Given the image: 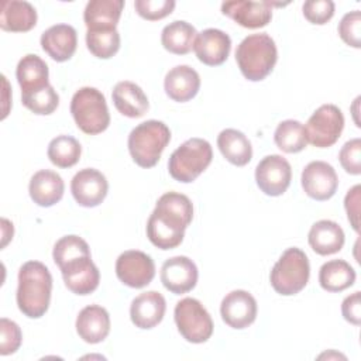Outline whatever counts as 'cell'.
Returning <instances> with one entry per match:
<instances>
[{
	"label": "cell",
	"instance_id": "cell-1",
	"mask_svg": "<svg viewBox=\"0 0 361 361\" xmlns=\"http://www.w3.org/2000/svg\"><path fill=\"white\" fill-rule=\"evenodd\" d=\"M193 219V204L186 195L164 193L147 221V237L159 250L176 248Z\"/></svg>",
	"mask_w": 361,
	"mask_h": 361
},
{
	"label": "cell",
	"instance_id": "cell-2",
	"mask_svg": "<svg viewBox=\"0 0 361 361\" xmlns=\"http://www.w3.org/2000/svg\"><path fill=\"white\" fill-rule=\"evenodd\" d=\"M52 276L49 269L39 261H27L18 271L17 306L30 319L42 317L51 302Z\"/></svg>",
	"mask_w": 361,
	"mask_h": 361
},
{
	"label": "cell",
	"instance_id": "cell-3",
	"mask_svg": "<svg viewBox=\"0 0 361 361\" xmlns=\"http://www.w3.org/2000/svg\"><path fill=\"white\" fill-rule=\"evenodd\" d=\"M278 61L275 41L267 34H251L245 37L235 49V62L243 76L251 82L265 79Z\"/></svg>",
	"mask_w": 361,
	"mask_h": 361
},
{
	"label": "cell",
	"instance_id": "cell-4",
	"mask_svg": "<svg viewBox=\"0 0 361 361\" xmlns=\"http://www.w3.org/2000/svg\"><path fill=\"white\" fill-rule=\"evenodd\" d=\"M169 141L171 131L165 123L147 120L131 130L128 135V151L138 166L152 168L158 164Z\"/></svg>",
	"mask_w": 361,
	"mask_h": 361
},
{
	"label": "cell",
	"instance_id": "cell-5",
	"mask_svg": "<svg viewBox=\"0 0 361 361\" xmlns=\"http://www.w3.org/2000/svg\"><path fill=\"white\" fill-rule=\"evenodd\" d=\"M71 113L78 128L89 135L103 133L110 124L106 97L96 87L85 86L76 90L71 100Z\"/></svg>",
	"mask_w": 361,
	"mask_h": 361
},
{
	"label": "cell",
	"instance_id": "cell-6",
	"mask_svg": "<svg viewBox=\"0 0 361 361\" xmlns=\"http://www.w3.org/2000/svg\"><path fill=\"white\" fill-rule=\"evenodd\" d=\"M213 158V149L209 141L203 138H189L180 144L169 157V175L182 183L193 182L207 169Z\"/></svg>",
	"mask_w": 361,
	"mask_h": 361
},
{
	"label": "cell",
	"instance_id": "cell-7",
	"mask_svg": "<svg viewBox=\"0 0 361 361\" xmlns=\"http://www.w3.org/2000/svg\"><path fill=\"white\" fill-rule=\"evenodd\" d=\"M310 265L307 255L296 247H290L275 262L269 281L274 290L282 296L299 293L309 282Z\"/></svg>",
	"mask_w": 361,
	"mask_h": 361
},
{
	"label": "cell",
	"instance_id": "cell-8",
	"mask_svg": "<svg viewBox=\"0 0 361 361\" xmlns=\"http://www.w3.org/2000/svg\"><path fill=\"white\" fill-rule=\"evenodd\" d=\"M175 323L180 336L193 344L206 343L213 334V320L206 307L195 298L179 300L173 310Z\"/></svg>",
	"mask_w": 361,
	"mask_h": 361
},
{
	"label": "cell",
	"instance_id": "cell-9",
	"mask_svg": "<svg viewBox=\"0 0 361 361\" xmlns=\"http://www.w3.org/2000/svg\"><path fill=\"white\" fill-rule=\"evenodd\" d=\"M303 127L307 142L317 148H329L337 142L343 133L344 116L337 106L322 104Z\"/></svg>",
	"mask_w": 361,
	"mask_h": 361
},
{
	"label": "cell",
	"instance_id": "cell-10",
	"mask_svg": "<svg viewBox=\"0 0 361 361\" xmlns=\"http://www.w3.org/2000/svg\"><path fill=\"white\" fill-rule=\"evenodd\" d=\"M290 164L278 154L264 157L255 168V182L268 196H281L290 185Z\"/></svg>",
	"mask_w": 361,
	"mask_h": 361
},
{
	"label": "cell",
	"instance_id": "cell-11",
	"mask_svg": "<svg viewBox=\"0 0 361 361\" xmlns=\"http://www.w3.org/2000/svg\"><path fill=\"white\" fill-rule=\"evenodd\" d=\"M116 275L124 285L140 289L149 285L154 279L155 264L148 254L138 250H128L118 255Z\"/></svg>",
	"mask_w": 361,
	"mask_h": 361
},
{
	"label": "cell",
	"instance_id": "cell-12",
	"mask_svg": "<svg viewBox=\"0 0 361 361\" xmlns=\"http://www.w3.org/2000/svg\"><path fill=\"white\" fill-rule=\"evenodd\" d=\"M65 286L75 295H90L100 282L99 268L92 261V255L76 257L59 267Z\"/></svg>",
	"mask_w": 361,
	"mask_h": 361
},
{
	"label": "cell",
	"instance_id": "cell-13",
	"mask_svg": "<svg viewBox=\"0 0 361 361\" xmlns=\"http://www.w3.org/2000/svg\"><path fill=\"white\" fill-rule=\"evenodd\" d=\"M300 182L305 193L319 202L333 197L338 186V178L334 168L324 161L309 162L302 171Z\"/></svg>",
	"mask_w": 361,
	"mask_h": 361
},
{
	"label": "cell",
	"instance_id": "cell-14",
	"mask_svg": "<svg viewBox=\"0 0 361 361\" xmlns=\"http://www.w3.org/2000/svg\"><path fill=\"white\" fill-rule=\"evenodd\" d=\"M71 192L79 206L96 207L106 199L109 182L100 171L85 168L76 172L72 178Z\"/></svg>",
	"mask_w": 361,
	"mask_h": 361
},
{
	"label": "cell",
	"instance_id": "cell-15",
	"mask_svg": "<svg viewBox=\"0 0 361 361\" xmlns=\"http://www.w3.org/2000/svg\"><path fill=\"white\" fill-rule=\"evenodd\" d=\"M255 298L243 289L231 290L227 293L220 305V314L223 322L235 330L245 329L255 322L257 317Z\"/></svg>",
	"mask_w": 361,
	"mask_h": 361
},
{
	"label": "cell",
	"instance_id": "cell-16",
	"mask_svg": "<svg viewBox=\"0 0 361 361\" xmlns=\"http://www.w3.org/2000/svg\"><path fill=\"white\" fill-rule=\"evenodd\" d=\"M197 276L196 264L185 255L168 258L161 267V282L165 289L175 295L192 290L197 283Z\"/></svg>",
	"mask_w": 361,
	"mask_h": 361
},
{
	"label": "cell",
	"instance_id": "cell-17",
	"mask_svg": "<svg viewBox=\"0 0 361 361\" xmlns=\"http://www.w3.org/2000/svg\"><path fill=\"white\" fill-rule=\"evenodd\" d=\"M281 6L274 4L271 1H224L221 4V13L231 20H234L238 25L244 28H261L265 27L272 18V7Z\"/></svg>",
	"mask_w": 361,
	"mask_h": 361
},
{
	"label": "cell",
	"instance_id": "cell-18",
	"mask_svg": "<svg viewBox=\"0 0 361 361\" xmlns=\"http://www.w3.org/2000/svg\"><path fill=\"white\" fill-rule=\"evenodd\" d=\"M231 49L230 37L217 28H206L199 32L193 42L197 59L207 66H219L228 58Z\"/></svg>",
	"mask_w": 361,
	"mask_h": 361
},
{
	"label": "cell",
	"instance_id": "cell-19",
	"mask_svg": "<svg viewBox=\"0 0 361 361\" xmlns=\"http://www.w3.org/2000/svg\"><path fill=\"white\" fill-rule=\"evenodd\" d=\"M165 310V298L157 290H148L133 299L130 319L135 327L149 330L162 322Z\"/></svg>",
	"mask_w": 361,
	"mask_h": 361
},
{
	"label": "cell",
	"instance_id": "cell-20",
	"mask_svg": "<svg viewBox=\"0 0 361 361\" xmlns=\"http://www.w3.org/2000/svg\"><path fill=\"white\" fill-rule=\"evenodd\" d=\"M42 49L56 62L71 59L78 47L76 30L69 24H56L41 35Z\"/></svg>",
	"mask_w": 361,
	"mask_h": 361
},
{
	"label": "cell",
	"instance_id": "cell-21",
	"mask_svg": "<svg viewBox=\"0 0 361 361\" xmlns=\"http://www.w3.org/2000/svg\"><path fill=\"white\" fill-rule=\"evenodd\" d=\"M76 333L85 343H102L110 333L109 312L99 305L83 307L76 317Z\"/></svg>",
	"mask_w": 361,
	"mask_h": 361
},
{
	"label": "cell",
	"instance_id": "cell-22",
	"mask_svg": "<svg viewBox=\"0 0 361 361\" xmlns=\"http://www.w3.org/2000/svg\"><path fill=\"white\" fill-rule=\"evenodd\" d=\"M164 89L166 96L173 102H189L200 89V76L193 68L188 65H178L165 75Z\"/></svg>",
	"mask_w": 361,
	"mask_h": 361
},
{
	"label": "cell",
	"instance_id": "cell-23",
	"mask_svg": "<svg viewBox=\"0 0 361 361\" xmlns=\"http://www.w3.org/2000/svg\"><path fill=\"white\" fill-rule=\"evenodd\" d=\"M28 192L35 204L51 207L62 199L65 183L59 173L49 169H41L31 176Z\"/></svg>",
	"mask_w": 361,
	"mask_h": 361
},
{
	"label": "cell",
	"instance_id": "cell-24",
	"mask_svg": "<svg viewBox=\"0 0 361 361\" xmlns=\"http://www.w3.org/2000/svg\"><path fill=\"white\" fill-rule=\"evenodd\" d=\"M111 99L118 113L130 118L142 117L149 109L148 97L144 90L130 80L116 83L111 92Z\"/></svg>",
	"mask_w": 361,
	"mask_h": 361
},
{
	"label": "cell",
	"instance_id": "cell-25",
	"mask_svg": "<svg viewBox=\"0 0 361 361\" xmlns=\"http://www.w3.org/2000/svg\"><path fill=\"white\" fill-rule=\"evenodd\" d=\"M37 24V11L28 1L4 0L0 8V27L8 32H27Z\"/></svg>",
	"mask_w": 361,
	"mask_h": 361
},
{
	"label": "cell",
	"instance_id": "cell-26",
	"mask_svg": "<svg viewBox=\"0 0 361 361\" xmlns=\"http://www.w3.org/2000/svg\"><path fill=\"white\" fill-rule=\"evenodd\" d=\"M344 231L333 220L316 221L307 234V241L312 250L319 255H331L338 252L344 245Z\"/></svg>",
	"mask_w": 361,
	"mask_h": 361
},
{
	"label": "cell",
	"instance_id": "cell-27",
	"mask_svg": "<svg viewBox=\"0 0 361 361\" xmlns=\"http://www.w3.org/2000/svg\"><path fill=\"white\" fill-rule=\"evenodd\" d=\"M123 7V0H90L83 11L87 30H116Z\"/></svg>",
	"mask_w": 361,
	"mask_h": 361
},
{
	"label": "cell",
	"instance_id": "cell-28",
	"mask_svg": "<svg viewBox=\"0 0 361 361\" xmlns=\"http://www.w3.org/2000/svg\"><path fill=\"white\" fill-rule=\"evenodd\" d=\"M16 76L21 87V94L42 89L49 85L48 65L38 55L27 54L17 65Z\"/></svg>",
	"mask_w": 361,
	"mask_h": 361
},
{
	"label": "cell",
	"instance_id": "cell-29",
	"mask_svg": "<svg viewBox=\"0 0 361 361\" xmlns=\"http://www.w3.org/2000/svg\"><path fill=\"white\" fill-rule=\"evenodd\" d=\"M217 147L221 155L235 166L247 165L252 158V147L244 133L235 128H226L217 137Z\"/></svg>",
	"mask_w": 361,
	"mask_h": 361
},
{
	"label": "cell",
	"instance_id": "cell-30",
	"mask_svg": "<svg viewBox=\"0 0 361 361\" xmlns=\"http://www.w3.org/2000/svg\"><path fill=\"white\" fill-rule=\"evenodd\" d=\"M355 282L354 268L344 259H331L324 262L319 271L320 286L331 293L345 290Z\"/></svg>",
	"mask_w": 361,
	"mask_h": 361
},
{
	"label": "cell",
	"instance_id": "cell-31",
	"mask_svg": "<svg viewBox=\"0 0 361 361\" xmlns=\"http://www.w3.org/2000/svg\"><path fill=\"white\" fill-rule=\"evenodd\" d=\"M196 35V28L192 24L183 20H176L164 27L161 32V42L168 52L185 55L192 51Z\"/></svg>",
	"mask_w": 361,
	"mask_h": 361
},
{
	"label": "cell",
	"instance_id": "cell-32",
	"mask_svg": "<svg viewBox=\"0 0 361 361\" xmlns=\"http://www.w3.org/2000/svg\"><path fill=\"white\" fill-rule=\"evenodd\" d=\"M274 141L276 147L286 154L300 152L307 145L305 127L298 120L281 121L274 133Z\"/></svg>",
	"mask_w": 361,
	"mask_h": 361
},
{
	"label": "cell",
	"instance_id": "cell-33",
	"mask_svg": "<svg viewBox=\"0 0 361 361\" xmlns=\"http://www.w3.org/2000/svg\"><path fill=\"white\" fill-rule=\"evenodd\" d=\"M48 158L58 168H71L80 159L82 147L72 135H58L48 145Z\"/></svg>",
	"mask_w": 361,
	"mask_h": 361
},
{
	"label": "cell",
	"instance_id": "cell-34",
	"mask_svg": "<svg viewBox=\"0 0 361 361\" xmlns=\"http://www.w3.org/2000/svg\"><path fill=\"white\" fill-rule=\"evenodd\" d=\"M86 45L93 56L109 59L120 49V34L117 30H87Z\"/></svg>",
	"mask_w": 361,
	"mask_h": 361
},
{
	"label": "cell",
	"instance_id": "cell-35",
	"mask_svg": "<svg viewBox=\"0 0 361 361\" xmlns=\"http://www.w3.org/2000/svg\"><path fill=\"white\" fill-rule=\"evenodd\" d=\"M21 103L34 114L48 116L56 110L59 104V96L56 90L48 85L42 89L21 94Z\"/></svg>",
	"mask_w": 361,
	"mask_h": 361
},
{
	"label": "cell",
	"instance_id": "cell-36",
	"mask_svg": "<svg viewBox=\"0 0 361 361\" xmlns=\"http://www.w3.org/2000/svg\"><path fill=\"white\" fill-rule=\"evenodd\" d=\"M80 255H90V248L87 243L79 235H65L59 238L54 245L52 258L58 267Z\"/></svg>",
	"mask_w": 361,
	"mask_h": 361
},
{
	"label": "cell",
	"instance_id": "cell-37",
	"mask_svg": "<svg viewBox=\"0 0 361 361\" xmlns=\"http://www.w3.org/2000/svg\"><path fill=\"white\" fill-rule=\"evenodd\" d=\"M137 14L148 21H157L169 16L175 8L173 0H135Z\"/></svg>",
	"mask_w": 361,
	"mask_h": 361
},
{
	"label": "cell",
	"instance_id": "cell-38",
	"mask_svg": "<svg viewBox=\"0 0 361 361\" xmlns=\"http://www.w3.org/2000/svg\"><path fill=\"white\" fill-rule=\"evenodd\" d=\"M340 38L353 48L361 47V13L360 10L350 11L343 16L338 23Z\"/></svg>",
	"mask_w": 361,
	"mask_h": 361
},
{
	"label": "cell",
	"instance_id": "cell-39",
	"mask_svg": "<svg viewBox=\"0 0 361 361\" xmlns=\"http://www.w3.org/2000/svg\"><path fill=\"white\" fill-rule=\"evenodd\" d=\"M23 341V333L18 324L10 319L3 317L0 320V354H14Z\"/></svg>",
	"mask_w": 361,
	"mask_h": 361
},
{
	"label": "cell",
	"instance_id": "cell-40",
	"mask_svg": "<svg viewBox=\"0 0 361 361\" xmlns=\"http://www.w3.org/2000/svg\"><path fill=\"white\" fill-rule=\"evenodd\" d=\"M338 161L347 173L360 175L361 173V140L353 138L347 141L338 152Z\"/></svg>",
	"mask_w": 361,
	"mask_h": 361
},
{
	"label": "cell",
	"instance_id": "cell-41",
	"mask_svg": "<svg viewBox=\"0 0 361 361\" xmlns=\"http://www.w3.org/2000/svg\"><path fill=\"white\" fill-rule=\"evenodd\" d=\"M302 10L309 23L323 25L334 16V3L331 0H309L303 3Z\"/></svg>",
	"mask_w": 361,
	"mask_h": 361
},
{
	"label": "cell",
	"instance_id": "cell-42",
	"mask_svg": "<svg viewBox=\"0 0 361 361\" xmlns=\"http://www.w3.org/2000/svg\"><path fill=\"white\" fill-rule=\"evenodd\" d=\"M360 192L361 186L355 185L347 192L344 197V209L347 212V219L357 233L360 230Z\"/></svg>",
	"mask_w": 361,
	"mask_h": 361
},
{
	"label": "cell",
	"instance_id": "cell-43",
	"mask_svg": "<svg viewBox=\"0 0 361 361\" xmlns=\"http://www.w3.org/2000/svg\"><path fill=\"white\" fill-rule=\"evenodd\" d=\"M341 313L343 317L354 324V326H360L361 323V295L360 292H354L350 296H347L343 303H341Z\"/></svg>",
	"mask_w": 361,
	"mask_h": 361
}]
</instances>
